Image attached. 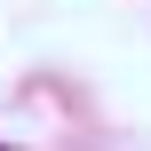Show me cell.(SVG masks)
<instances>
[{"label":"cell","mask_w":151,"mask_h":151,"mask_svg":"<svg viewBox=\"0 0 151 151\" xmlns=\"http://www.w3.org/2000/svg\"><path fill=\"white\" fill-rule=\"evenodd\" d=\"M0 151H8V143H0Z\"/></svg>","instance_id":"obj_1"}]
</instances>
